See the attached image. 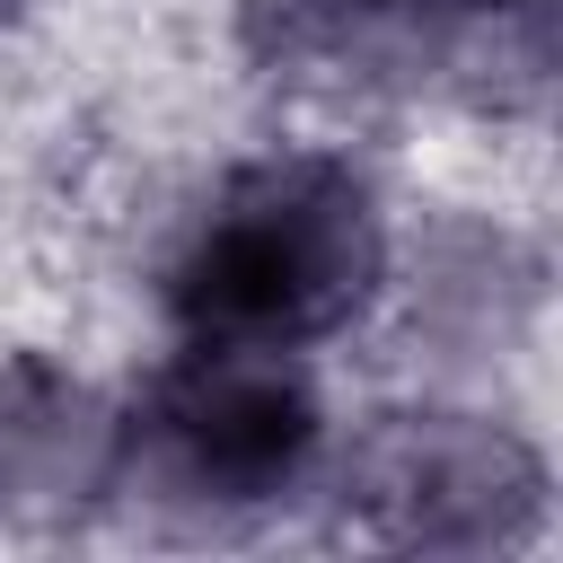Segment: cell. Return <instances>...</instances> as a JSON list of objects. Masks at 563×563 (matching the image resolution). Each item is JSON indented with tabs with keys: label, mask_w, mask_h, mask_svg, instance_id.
Wrapping results in <instances>:
<instances>
[{
	"label": "cell",
	"mask_w": 563,
	"mask_h": 563,
	"mask_svg": "<svg viewBox=\"0 0 563 563\" xmlns=\"http://www.w3.org/2000/svg\"><path fill=\"white\" fill-rule=\"evenodd\" d=\"M378 282V211L343 158L246 167L176 264V317L202 343H308Z\"/></svg>",
	"instance_id": "1"
},
{
	"label": "cell",
	"mask_w": 563,
	"mask_h": 563,
	"mask_svg": "<svg viewBox=\"0 0 563 563\" xmlns=\"http://www.w3.org/2000/svg\"><path fill=\"white\" fill-rule=\"evenodd\" d=\"M150 431L167 440L185 484H202V493H264L317 440V405L282 369V352H264V343H202L185 369L158 378Z\"/></svg>",
	"instance_id": "2"
}]
</instances>
